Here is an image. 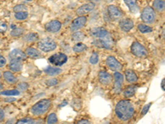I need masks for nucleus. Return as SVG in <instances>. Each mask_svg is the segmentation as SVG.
Instances as JSON below:
<instances>
[{"mask_svg": "<svg viewBox=\"0 0 165 124\" xmlns=\"http://www.w3.org/2000/svg\"><path fill=\"white\" fill-rule=\"evenodd\" d=\"M135 108L133 104L128 100H121L116 106L115 113L117 118L122 121H128L134 114Z\"/></svg>", "mask_w": 165, "mask_h": 124, "instance_id": "f257e3e1", "label": "nucleus"}, {"mask_svg": "<svg viewBox=\"0 0 165 124\" xmlns=\"http://www.w3.org/2000/svg\"><path fill=\"white\" fill-rule=\"evenodd\" d=\"M131 52L133 53V55L139 58H145L148 55V51L145 48V46H142L139 42H134L131 46Z\"/></svg>", "mask_w": 165, "mask_h": 124, "instance_id": "423d86ee", "label": "nucleus"}, {"mask_svg": "<svg viewBox=\"0 0 165 124\" xmlns=\"http://www.w3.org/2000/svg\"><path fill=\"white\" fill-rule=\"evenodd\" d=\"M61 71H62V69H60V68L52 66H47L44 69V72L47 75H51V76H55V75H60Z\"/></svg>", "mask_w": 165, "mask_h": 124, "instance_id": "aec40b11", "label": "nucleus"}, {"mask_svg": "<svg viewBox=\"0 0 165 124\" xmlns=\"http://www.w3.org/2000/svg\"><path fill=\"white\" fill-rule=\"evenodd\" d=\"M17 123H35V121L33 120V119H20V120H18V121L17 122Z\"/></svg>", "mask_w": 165, "mask_h": 124, "instance_id": "c9c22d12", "label": "nucleus"}, {"mask_svg": "<svg viewBox=\"0 0 165 124\" xmlns=\"http://www.w3.org/2000/svg\"><path fill=\"white\" fill-rule=\"evenodd\" d=\"M135 93V88H133V87H129V88H127V89L125 90L124 95H125V97H126V98H130V97L134 96Z\"/></svg>", "mask_w": 165, "mask_h": 124, "instance_id": "7c9ffc66", "label": "nucleus"}, {"mask_svg": "<svg viewBox=\"0 0 165 124\" xmlns=\"http://www.w3.org/2000/svg\"><path fill=\"white\" fill-rule=\"evenodd\" d=\"M23 40L26 41H28V42L36 41L38 40V34L37 33H33V32L28 33V34H26L23 37Z\"/></svg>", "mask_w": 165, "mask_h": 124, "instance_id": "393cba45", "label": "nucleus"}, {"mask_svg": "<svg viewBox=\"0 0 165 124\" xmlns=\"http://www.w3.org/2000/svg\"><path fill=\"white\" fill-rule=\"evenodd\" d=\"M22 68H23V65L20 61L12 60V61H10V63H9V69H11L12 71L18 72L22 70Z\"/></svg>", "mask_w": 165, "mask_h": 124, "instance_id": "a211bd4d", "label": "nucleus"}, {"mask_svg": "<svg viewBox=\"0 0 165 124\" xmlns=\"http://www.w3.org/2000/svg\"><path fill=\"white\" fill-rule=\"evenodd\" d=\"M4 117H5V114H4V112H3V110L0 108V122L2 121L3 119H4Z\"/></svg>", "mask_w": 165, "mask_h": 124, "instance_id": "79ce46f5", "label": "nucleus"}, {"mask_svg": "<svg viewBox=\"0 0 165 124\" xmlns=\"http://www.w3.org/2000/svg\"><path fill=\"white\" fill-rule=\"evenodd\" d=\"M2 89H3V84L0 83V90H2Z\"/></svg>", "mask_w": 165, "mask_h": 124, "instance_id": "de8ad7c7", "label": "nucleus"}, {"mask_svg": "<svg viewBox=\"0 0 165 124\" xmlns=\"http://www.w3.org/2000/svg\"><path fill=\"white\" fill-rule=\"evenodd\" d=\"M98 79L101 84H108L111 82L112 77L109 73L106 71H100L98 74Z\"/></svg>", "mask_w": 165, "mask_h": 124, "instance_id": "f3484780", "label": "nucleus"}, {"mask_svg": "<svg viewBox=\"0 0 165 124\" xmlns=\"http://www.w3.org/2000/svg\"><path fill=\"white\" fill-rule=\"evenodd\" d=\"M107 12L111 20H118L122 17V12L117 6L110 5L107 8Z\"/></svg>", "mask_w": 165, "mask_h": 124, "instance_id": "6e6552de", "label": "nucleus"}, {"mask_svg": "<svg viewBox=\"0 0 165 124\" xmlns=\"http://www.w3.org/2000/svg\"><path fill=\"white\" fill-rule=\"evenodd\" d=\"M86 22H87V17H85L84 16H80L79 17H77L76 19H74L71 24V27H70L72 32H76L78 30L82 28L86 24Z\"/></svg>", "mask_w": 165, "mask_h": 124, "instance_id": "9d476101", "label": "nucleus"}, {"mask_svg": "<svg viewBox=\"0 0 165 124\" xmlns=\"http://www.w3.org/2000/svg\"><path fill=\"white\" fill-rule=\"evenodd\" d=\"M0 77H1V73H0Z\"/></svg>", "mask_w": 165, "mask_h": 124, "instance_id": "3c124183", "label": "nucleus"}, {"mask_svg": "<svg viewBox=\"0 0 165 124\" xmlns=\"http://www.w3.org/2000/svg\"><path fill=\"white\" fill-rule=\"evenodd\" d=\"M6 59L3 57V55H0V68H2L5 66Z\"/></svg>", "mask_w": 165, "mask_h": 124, "instance_id": "a19ab883", "label": "nucleus"}, {"mask_svg": "<svg viewBox=\"0 0 165 124\" xmlns=\"http://www.w3.org/2000/svg\"><path fill=\"white\" fill-rule=\"evenodd\" d=\"M57 44L54 40L50 39V38H46L44 40L40 41L38 43V47L39 49L45 52H49L54 51L56 48Z\"/></svg>", "mask_w": 165, "mask_h": 124, "instance_id": "39448f33", "label": "nucleus"}, {"mask_svg": "<svg viewBox=\"0 0 165 124\" xmlns=\"http://www.w3.org/2000/svg\"><path fill=\"white\" fill-rule=\"evenodd\" d=\"M1 95H5V96H16L19 95L20 92L17 90H4L0 93Z\"/></svg>", "mask_w": 165, "mask_h": 124, "instance_id": "a878e982", "label": "nucleus"}, {"mask_svg": "<svg viewBox=\"0 0 165 124\" xmlns=\"http://www.w3.org/2000/svg\"><path fill=\"white\" fill-rule=\"evenodd\" d=\"M106 1H107V2H112V1H113V0H106Z\"/></svg>", "mask_w": 165, "mask_h": 124, "instance_id": "09e8293b", "label": "nucleus"}, {"mask_svg": "<svg viewBox=\"0 0 165 124\" xmlns=\"http://www.w3.org/2000/svg\"><path fill=\"white\" fill-rule=\"evenodd\" d=\"M45 28L48 32H57L61 28V23L58 20H53L46 23Z\"/></svg>", "mask_w": 165, "mask_h": 124, "instance_id": "9b49d317", "label": "nucleus"}, {"mask_svg": "<svg viewBox=\"0 0 165 124\" xmlns=\"http://www.w3.org/2000/svg\"><path fill=\"white\" fill-rule=\"evenodd\" d=\"M94 46L99 48H104V49H111L113 46V41L111 38V35L107 34L106 37L103 38H97L93 42Z\"/></svg>", "mask_w": 165, "mask_h": 124, "instance_id": "7ed1b4c3", "label": "nucleus"}, {"mask_svg": "<svg viewBox=\"0 0 165 124\" xmlns=\"http://www.w3.org/2000/svg\"><path fill=\"white\" fill-rule=\"evenodd\" d=\"M150 106H151V104H147V105H145V107L143 108L142 112H141V114H142V115H145V114L147 113V112L149 111V109Z\"/></svg>", "mask_w": 165, "mask_h": 124, "instance_id": "58836bf2", "label": "nucleus"}, {"mask_svg": "<svg viewBox=\"0 0 165 124\" xmlns=\"http://www.w3.org/2000/svg\"><path fill=\"white\" fill-rule=\"evenodd\" d=\"M87 49V46H86L85 44L82 43H77L75 44L73 47V50H74L75 52H78V53H80V52H82L86 51Z\"/></svg>", "mask_w": 165, "mask_h": 124, "instance_id": "bb28decb", "label": "nucleus"}, {"mask_svg": "<svg viewBox=\"0 0 165 124\" xmlns=\"http://www.w3.org/2000/svg\"><path fill=\"white\" fill-rule=\"evenodd\" d=\"M18 88H19V90H26L28 89V84H26V83H21V84L18 85Z\"/></svg>", "mask_w": 165, "mask_h": 124, "instance_id": "ea45409f", "label": "nucleus"}, {"mask_svg": "<svg viewBox=\"0 0 165 124\" xmlns=\"http://www.w3.org/2000/svg\"><path fill=\"white\" fill-rule=\"evenodd\" d=\"M67 60H68V57L65 54L56 53V54L51 55L49 58V62L55 66H63L64 64L66 63Z\"/></svg>", "mask_w": 165, "mask_h": 124, "instance_id": "0eeeda50", "label": "nucleus"}, {"mask_svg": "<svg viewBox=\"0 0 165 124\" xmlns=\"http://www.w3.org/2000/svg\"><path fill=\"white\" fill-rule=\"evenodd\" d=\"M13 11L15 12H26L27 11V8L24 4H17V5H16L13 8Z\"/></svg>", "mask_w": 165, "mask_h": 124, "instance_id": "72a5a7b5", "label": "nucleus"}, {"mask_svg": "<svg viewBox=\"0 0 165 124\" xmlns=\"http://www.w3.org/2000/svg\"><path fill=\"white\" fill-rule=\"evenodd\" d=\"M154 9L158 12H163L164 10L165 4L163 0H155L154 2Z\"/></svg>", "mask_w": 165, "mask_h": 124, "instance_id": "b1692460", "label": "nucleus"}, {"mask_svg": "<svg viewBox=\"0 0 165 124\" xmlns=\"http://www.w3.org/2000/svg\"><path fill=\"white\" fill-rule=\"evenodd\" d=\"M83 38H84V34L81 32H74L72 36V39L75 41H80L83 40Z\"/></svg>", "mask_w": 165, "mask_h": 124, "instance_id": "c756f323", "label": "nucleus"}, {"mask_svg": "<svg viewBox=\"0 0 165 124\" xmlns=\"http://www.w3.org/2000/svg\"><path fill=\"white\" fill-rule=\"evenodd\" d=\"M51 102L49 99H42L35 104L31 108V113L34 115H41L47 112L49 108L51 107Z\"/></svg>", "mask_w": 165, "mask_h": 124, "instance_id": "f03ea898", "label": "nucleus"}, {"mask_svg": "<svg viewBox=\"0 0 165 124\" xmlns=\"http://www.w3.org/2000/svg\"><path fill=\"white\" fill-rule=\"evenodd\" d=\"M133 27H134V23L131 19L126 18V19H123L120 22V27L121 28L122 31L125 32L131 31V29L133 28Z\"/></svg>", "mask_w": 165, "mask_h": 124, "instance_id": "dca6fc26", "label": "nucleus"}, {"mask_svg": "<svg viewBox=\"0 0 165 124\" xmlns=\"http://www.w3.org/2000/svg\"><path fill=\"white\" fill-rule=\"evenodd\" d=\"M58 122V119H57V116L55 113H51L48 116V119H47V123L49 124H53L56 123Z\"/></svg>", "mask_w": 165, "mask_h": 124, "instance_id": "473e14b6", "label": "nucleus"}, {"mask_svg": "<svg viewBox=\"0 0 165 124\" xmlns=\"http://www.w3.org/2000/svg\"><path fill=\"white\" fill-rule=\"evenodd\" d=\"M107 66L113 71L116 70H119L121 68V65L120 64V62L117 61V59L113 56H108L107 59Z\"/></svg>", "mask_w": 165, "mask_h": 124, "instance_id": "ddd939ff", "label": "nucleus"}, {"mask_svg": "<svg viewBox=\"0 0 165 124\" xmlns=\"http://www.w3.org/2000/svg\"><path fill=\"white\" fill-rule=\"evenodd\" d=\"M28 17V13L26 12H17L15 13V18L17 20H25Z\"/></svg>", "mask_w": 165, "mask_h": 124, "instance_id": "c85d7f7f", "label": "nucleus"}, {"mask_svg": "<svg viewBox=\"0 0 165 124\" xmlns=\"http://www.w3.org/2000/svg\"><path fill=\"white\" fill-rule=\"evenodd\" d=\"M67 102L66 101H64L63 102V103H61V104H60V108H61V107H64V106H65V105H67Z\"/></svg>", "mask_w": 165, "mask_h": 124, "instance_id": "49530a36", "label": "nucleus"}, {"mask_svg": "<svg viewBox=\"0 0 165 124\" xmlns=\"http://www.w3.org/2000/svg\"><path fill=\"white\" fill-rule=\"evenodd\" d=\"M26 56H29L31 58H38L40 56V52L39 51H37L35 48L32 47H28L26 50Z\"/></svg>", "mask_w": 165, "mask_h": 124, "instance_id": "412c9836", "label": "nucleus"}, {"mask_svg": "<svg viewBox=\"0 0 165 124\" xmlns=\"http://www.w3.org/2000/svg\"><path fill=\"white\" fill-rule=\"evenodd\" d=\"M141 19L145 23L150 24L153 23L156 19V14L154 12V9L150 7H146L143 9L141 13Z\"/></svg>", "mask_w": 165, "mask_h": 124, "instance_id": "20e7f679", "label": "nucleus"}, {"mask_svg": "<svg viewBox=\"0 0 165 124\" xmlns=\"http://www.w3.org/2000/svg\"><path fill=\"white\" fill-rule=\"evenodd\" d=\"M95 8V4L93 3H86L84 5L81 6L76 11V13L79 16H83V15L87 14L88 12H90L94 9Z\"/></svg>", "mask_w": 165, "mask_h": 124, "instance_id": "f8f14e48", "label": "nucleus"}, {"mask_svg": "<svg viewBox=\"0 0 165 124\" xmlns=\"http://www.w3.org/2000/svg\"><path fill=\"white\" fill-rule=\"evenodd\" d=\"M25 1H27V2H31V1H32V0H25Z\"/></svg>", "mask_w": 165, "mask_h": 124, "instance_id": "8fccbe9b", "label": "nucleus"}, {"mask_svg": "<svg viewBox=\"0 0 165 124\" xmlns=\"http://www.w3.org/2000/svg\"><path fill=\"white\" fill-rule=\"evenodd\" d=\"M78 123L82 124V123H90V122H89V121H88V120H80V121H79Z\"/></svg>", "mask_w": 165, "mask_h": 124, "instance_id": "c03bdc74", "label": "nucleus"}, {"mask_svg": "<svg viewBox=\"0 0 165 124\" xmlns=\"http://www.w3.org/2000/svg\"><path fill=\"white\" fill-rule=\"evenodd\" d=\"M114 79H115V84H114L113 90L115 94H120L121 92L124 77L123 75L119 72H115L114 74Z\"/></svg>", "mask_w": 165, "mask_h": 124, "instance_id": "1a4fd4ad", "label": "nucleus"}, {"mask_svg": "<svg viewBox=\"0 0 165 124\" xmlns=\"http://www.w3.org/2000/svg\"><path fill=\"white\" fill-rule=\"evenodd\" d=\"M8 29V25L6 24L5 22L0 21V32H5Z\"/></svg>", "mask_w": 165, "mask_h": 124, "instance_id": "e433bc0d", "label": "nucleus"}, {"mask_svg": "<svg viewBox=\"0 0 165 124\" xmlns=\"http://www.w3.org/2000/svg\"><path fill=\"white\" fill-rule=\"evenodd\" d=\"M125 76L126 80L128 81L129 83H135L137 80H138L136 74H135L133 70H131V69L125 70Z\"/></svg>", "mask_w": 165, "mask_h": 124, "instance_id": "6ab92c4d", "label": "nucleus"}, {"mask_svg": "<svg viewBox=\"0 0 165 124\" xmlns=\"http://www.w3.org/2000/svg\"><path fill=\"white\" fill-rule=\"evenodd\" d=\"M23 33V28H21V27H16V28L13 29V30L10 32V35H11L12 37H19V36H21Z\"/></svg>", "mask_w": 165, "mask_h": 124, "instance_id": "2f4dec72", "label": "nucleus"}, {"mask_svg": "<svg viewBox=\"0 0 165 124\" xmlns=\"http://www.w3.org/2000/svg\"><path fill=\"white\" fill-rule=\"evenodd\" d=\"M57 83H58V80H56L55 78L51 79V80H49L46 81V84L49 85V86H53V85H55Z\"/></svg>", "mask_w": 165, "mask_h": 124, "instance_id": "4c0bfd02", "label": "nucleus"}, {"mask_svg": "<svg viewBox=\"0 0 165 124\" xmlns=\"http://www.w3.org/2000/svg\"><path fill=\"white\" fill-rule=\"evenodd\" d=\"M3 77L5 79V80L9 84H15L17 81V78L15 77L14 75L10 71H6V72L3 73Z\"/></svg>", "mask_w": 165, "mask_h": 124, "instance_id": "4be33fe9", "label": "nucleus"}, {"mask_svg": "<svg viewBox=\"0 0 165 124\" xmlns=\"http://www.w3.org/2000/svg\"><path fill=\"white\" fill-rule=\"evenodd\" d=\"M125 1V4L127 5L129 9L131 10L132 12H138V7H137V3L136 0H124Z\"/></svg>", "mask_w": 165, "mask_h": 124, "instance_id": "5701e85b", "label": "nucleus"}, {"mask_svg": "<svg viewBox=\"0 0 165 124\" xmlns=\"http://www.w3.org/2000/svg\"><path fill=\"white\" fill-rule=\"evenodd\" d=\"M138 29L140 32L142 33H149V32H151L153 31V29L150 27L147 26V25H145V24H139L138 26Z\"/></svg>", "mask_w": 165, "mask_h": 124, "instance_id": "cd10ccee", "label": "nucleus"}, {"mask_svg": "<svg viewBox=\"0 0 165 124\" xmlns=\"http://www.w3.org/2000/svg\"><path fill=\"white\" fill-rule=\"evenodd\" d=\"M15 100H16V98H8L5 99L6 102H9V103H10V102L15 101Z\"/></svg>", "mask_w": 165, "mask_h": 124, "instance_id": "a18cd8bd", "label": "nucleus"}, {"mask_svg": "<svg viewBox=\"0 0 165 124\" xmlns=\"http://www.w3.org/2000/svg\"><path fill=\"white\" fill-rule=\"evenodd\" d=\"M165 79H163L162 80V83H161V87H162V90H165Z\"/></svg>", "mask_w": 165, "mask_h": 124, "instance_id": "37998d69", "label": "nucleus"}, {"mask_svg": "<svg viewBox=\"0 0 165 124\" xmlns=\"http://www.w3.org/2000/svg\"><path fill=\"white\" fill-rule=\"evenodd\" d=\"M91 34L95 38H103L108 34V32L103 27H96L92 29Z\"/></svg>", "mask_w": 165, "mask_h": 124, "instance_id": "2eb2a0df", "label": "nucleus"}, {"mask_svg": "<svg viewBox=\"0 0 165 124\" xmlns=\"http://www.w3.org/2000/svg\"><path fill=\"white\" fill-rule=\"evenodd\" d=\"M9 56L12 60H17V61H23L26 58V53H24L23 51L19 49H15L12 51L9 54Z\"/></svg>", "mask_w": 165, "mask_h": 124, "instance_id": "4468645a", "label": "nucleus"}, {"mask_svg": "<svg viewBox=\"0 0 165 124\" xmlns=\"http://www.w3.org/2000/svg\"><path fill=\"white\" fill-rule=\"evenodd\" d=\"M89 61H90V63L93 64V65H96V64L98 62V55H97V53H93V54L91 55Z\"/></svg>", "mask_w": 165, "mask_h": 124, "instance_id": "f704fd0d", "label": "nucleus"}]
</instances>
